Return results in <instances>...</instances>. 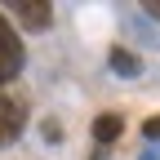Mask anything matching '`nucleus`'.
Masks as SVG:
<instances>
[{
  "label": "nucleus",
  "mask_w": 160,
  "mask_h": 160,
  "mask_svg": "<svg viewBox=\"0 0 160 160\" xmlns=\"http://www.w3.org/2000/svg\"><path fill=\"white\" fill-rule=\"evenodd\" d=\"M9 13H18V22L27 31H45L53 22V5H45V0H9Z\"/></svg>",
  "instance_id": "nucleus-3"
},
{
  "label": "nucleus",
  "mask_w": 160,
  "mask_h": 160,
  "mask_svg": "<svg viewBox=\"0 0 160 160\" xmlns=\"http://www.w3.org/2000/svg\"><path fill=\"white\" fill-rule=\"evenodd\" d=\"M111 71H120V76H138V71H142V62H138L133 53H125V49H111Z\"/></svg>",
  "instance_id": "nucleus-5"
},
{
  "label": "nucleus",
  "mask_w": 160,
  "mask_h": 160,
  "mask_svg": "<svg viewBox=\"0 0 160 160\" xmlns=\"http://www.w3.org/2000/svg\"><path fill=\"white\" fill-rule=\"evenodd\" d=\"M22 125H27V107L18 102L13 93L0 89V147H9L13 138L22 133Z\"/></svg>",
  "instance_id": "nucleus-2"
},
{
  "label": "nucleus",
  "mask_w": 160,
  "mask_h": 160,
  "mask_svg": "<svg viewBox=\"0 0 160 160\" xmlns=\"http://www.w3.org/2000/svg\"><path fill=\"white\" fill-rule=\"evenodd\" d=\"M147 13L156 18V22H160V0H147Z\"/></svg>",
  "instance_id": "nucleus-7"
},
{
  "label": "nucleus",
  "mask_w": 160,
  "mask_h": 160,
  "mask_svg": "<svg viewBox=\"0 0 160 160\" xmlns=\"http://www.w3.org/2000/svg\"><path fill=\"white\" fill-rule=\"evenodd\" d=\"M18 71H22V40H18V31L9 27V18L0 13V85L13 80Z\"/></svg>",
  "instance_id": "nucleus-1"
},
{
  "label": "nucleus",
  "mask_w": 160,
  "mask_h": 160,
  "mask_svg": "<svg viewBox=\"0 0 160 160\" xmlns=\"http://www.w3.org/2000/svg\"><path fill=\"white\" fill-rule=\"evenodd\" d=\"M142 133H147V138H160V116H151V120H147V125H142Z\"/></svg>",
  "instance_id": "nucleus-6"
},
{
  "label": "nucleus",
  "mask_w": 160,
  "mask_h": 160,
  "mask_svg": "<svg viewBox=\"0 0 160 160\" xmlns=\"http://www.w3.org/2000/svg\"><path fill=\"white\" fill-rule=\"evenodd\" d=\"M120 129H125V120H120L116 111H102V116H98L93 120V138H98V142H116V138H120Z\"/></svg>",
  "instance_id": "nucleus-4"
}]
</instances>
